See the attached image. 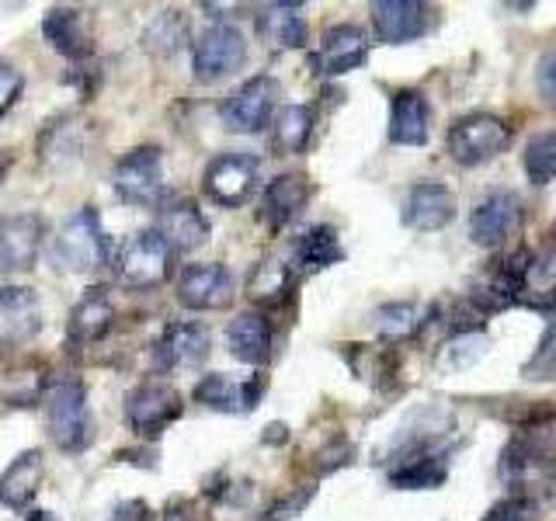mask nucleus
Returning <instances> with one entry per match:
<instances>
[{
	"label": "nucleus",
	"mask_w": 556,
	"mask_h": 521,
	"mask_svg": "<svg viewBox=\"0 0 556 521\" xmlns=\"http://www.w3.org/2000/svg\"><path fill=\"white\" fill-rule=\"evenodd\" d=\"M42 35L66 60H87L94 52L91 14L80 8H49L42 17Z\"/></svg>",
	"instance_id": "nucleus-20"
},
{
	"label": "nucleus",
	"mask_w": 556,
	"mask_h": 521,
	"mask_svg": "<svg viewBox=\"0 0 556 521\" xmlns=\"http://www.w3.org/2000/svg\"><path fill=\"white\" fill-rule=\"evenodd\" d=\"M369 35H365L358 25H334L324 31L320 49L313 52V69L320 77H341V74H352V69L365 66L369 60Z\"/></svg>",
	"instance_id": "nucleus-16"
},
{
	"label": "nucleus",
	"mask_w": 556,
	"mask_h": 521,
	"mask_svg": "<svg viewBox=\"0 0 556 521\" xmlns=\"http://www.w3.org/2000/svg\"><path fill=\"white\" fill-rule=\"evenodd\" d=\"M109 521H150V508L143 500H129V504H122V508H115Z\"/></svg>",
	"instance_id": "nucleus-42"
},
{
	"label": "nucleus",
	"mask_w": 556,
	"mask_h": 521,
	"mask_svg": "<svg viewBox=\"0 0 556 521\" xmlns=\"http://www.w3.org/2000/svg\"><path fill=\"white\" fill-rule=\"evenodd\" d=\"M501 407H491L497 421L511 424L518 431H535V428H549L556 424V399H521V396H504L494 399Z\"/></svg>",
	"instance_id": "nucleus-33"
},
{
	"label": "nucleus",
	"mask_w": 556,
	"mask_h": 521,
	"mask_svg": "<svg viewBox=\"0 0 556 521\" xmlns=\"http://www.w3.org/2000/svg\"><path fill=\"white\" fill-rule=\"evenodd\" d=\"M309 202V181L306 174H278L275 181H268L265 195H261V223L268 226L271 233L286 230V226L303 213Z\"/></svg>",
	"instance_id": "nucleus-23"
},
{
	"label": "nucleus",
	"mask_w": 556,
	"mask_h": 521,
	"mask_svg": "<svg viewBox=\"0 0 556 521\" xmlns=\"http://www.w3.org/2000/svg\"><path fill=\"white\" fill-rule=\"evenodd\" d=\"M456 195H452V188H445L442 181H417L407 199H404V219L407 230H417V233H434V230H445V226L456 219Z\"/></svg>",
	"instance_id": "nucleus-17"
},
{
	"label": "nucleus",
	"mask_w": 556,
	"mask_h": 521,
	"mask_svg": "<svg viewBox=\"0 0 556 521\" xmlns=\"http://www.w3.org/2000/svg\"><path fill=\"white\" fill-rule=\"evenodd\" d=\"M11 170V153L8 150H0V181H4V174Z\"/></svg>",
	"instance_id": "nucleus-45"
},
{
	"label": "nucleus",
	"mask_w": 556,
	"mask_h": 521,
	"mask_svg": "<svg viewBox=\"0 0 556 521\" xmlns=\"http://www.w3.org/2000/svg\"><path fill=\"white\" fill-rule=\"evenodd\" d=\"M46 240V219L39 213L0 216V271H31Z\"/></svg>",
	"instance_id": "nucleus-13"
},
{
	"label": "nucleus",
	"mask_w": 556,
	"mask_h": 521,
	"mask_svg": "<svg viewBox=\"0 0 556 521\" xmlns=\"http://www.w3.org/2000/svg\"><path fill=\"white\" fill-rule=\"evenodd\" d=\"M46 480V456L39 448L22 452L0 476V508L25 511L31 497L39 494V486Z\"/></svg>",
	"instance_id": "nucleus-24"
},
{
	"label": "nucleus",
	"mask_w": 556,
	"mask_h": 521,
	"mask_svg": "<svg viewBox=\"0 0 556 521\" xmlns=\"http://www.w3.org/2000/svg\"><path fill=\"white\" fill-rule=\"evenodd\" d=\"M42 330V303L28 285L0 289V352H17Z\"/></svg>",
	"instance_id": "nucleus-12"
},
{
	"label": "nucleus",
	"mask_w": 556,
	"mask_h": 521,
	"mask_svg": "<svg viewBox=\"0 0 556 521\" xmlns=\"http://www.w3.org/2000/svg\"><path fill=\"white\" fill-rule=\"evenodd\" d=\"M237 295V282L226 265H188L178 278V303L185 309L208 313L226 309Z\"/></svg>",
	"instance_id": "nucleus-15"
},
{
	"label": "nucleus",
	"mask_w": 556,
	"mask_h": 521,
	"mask_svg": "<svg viewBox=\"0 0 556 521\" xmlns=\"http://www.w3.org/2000/svg\"><path fill=\"white\" fill-rule=\"evenodd\" d=\"M486 330H463V334H452L445 344H442V355H439V365L445 372H463L469 365H477L483 355H486Z\"/></svg>",
	"instance_id": "nucleus-35"
},
{
	"label": "nucleus",
	"mask_w": 556,
	"mask_h": 521,
	"mask_svg": "<svg viewBox=\"0 0 556 521\" xmlns=\"http://www.w3.org/2000/svg\"><path fill=\"white\" fill-rule=\"evenodd\" d=\"M278 101V80L268 74H257L248 84H240L237 91L219 104V122L230 132L254 136L271 122Z\"/></svg>",
	"instance_id": "nucleus-7"
},
{
	"label": "nucleus",
	"mask_w": 556,
	"mask_h": 521,
	"mask_svg": "<svg viewBox=\"0 0 556 521\" xmlns=\"http://www.w3.org/2000/svg\"><path fill=\"white\" fill-rule=\"evenodd\" d=\"M431 317V309H421L414 303H387L372 313V323H376V334L390 344L400 341H410L417 330H421Z\"/></svg>",
	"instance_id": "nucleus-32"
},
{
	"label": "nucleus",
	"mask_w": 556,
	"mask_h": 521,
	"mask_svg": "<svg viewBox=\"0 0 556 521\" xmlns=\"http://www.w3.org/2000/svg\"><path fill=\"white\" fill-rule=\"evenodd\" d=\"M243 63H248V39L230 22L208 25L195 39V49H191V69H195L199 84H216L230 77Z\"/></svg>",
	"instance_id": "nucleus-4"
},
{
	"label": "nucleus",
	"mask_w": 556,
	"mask_h": 521,
	"mask_svg": "<svg viewBox=\"0 0 556 521\" xmlns=\"http://www.w3.org/2000/svg\"><path fill=\"white\" fill-rule=\"evenodd\" d=\"M521 170L526 178L543 188L556 178V132H539L526 143V153H521Z\"/></svg>",
	"instance_id": "nucleus-36"
},
{
	"label": "nucleus",
	"mask_w": 556,
	"mask_h": 521,
	"mask_svg": "<svg viewBox=\"0 0 556 521\" xmlns=\"http://www.w3.org/2000/svg\"><path fill=\"white\" fill-rule=\"evenodd\" d=\"M292 292V268L282 265L278 257L257 260L254 271L248 275V300L257 306H278L286 303Z\"/></svg>",
	"instance_id": "nucleus-31"
},
{
	"label": "nucleus",
	"mask_w": 556,
	"mask_h": 521,
	"mask_svg": "<svg viewBox=\"0 0 556 521\" xmlns=\"http://www.w3.org/2000/svg\"><path fill=\"white\" fill-rule=\"evenodd\" d=\"M265 442H286V424H271L265 431Z\"/></svg>",
	"instance_id": "nucleus-44"
},
{
	"label": "nucleus",
	"mask_w": 556,
	"mask_h": 521,
	"mask_svg": "<svg viewBox=\"0 0 556 521\" xmlns=\"http://www.w3.org/2000/svg\"><path fill=\"white\" fill-rule=\"evenodd\" d=\"M261 396H265V376L254 379H230L226 372H208L202 376V382L195 386V399L208 410L219 414H251Z\"/></svg>",
	"instance_id": "nucleus-19"
},
{
	"label": "nucleus",
	"mask_w": 556,
	"mask_h": 521,
	"mask_svg": "<svg viewBox=\"0 0 556 521\" xmlns=\"http://www.w3.org/2000/svg\"><path fill=\"white\" fill-rule=\"evenodd\" d=\"M208 230H213V226H208L205 213L191 199H174L161 208V216H156V233L167 240V247L174 254L199 251Z\"/></svg>",
	"instance_id": "nucleus-22"
},
{
	"label": "nucleus",
	"mask_w": 556,
	"mask_h": 521,
	"mask_svg": "<svg viewBox=\"0 0 556 521\" xmlns=\"http://www.w3.org/2000/svg\"><path fill=\"white\" fill-rule=\"evenodd\" d=\"M439 25V8L421 4V0H376L372 4V28L379 42L407 46L425 39Z\"/></svg>",
	"instance_id": "nucleus-11"
},
{
	"label": "nucleus",
	"mask_w": 556,
	"mask_h": 521,
	"mask_svg": "<svg viewBox=\"0 0 556 521\" xmlns=\"http://www.w3.org/2000/svg\"><path fill=\"white\" fill-rule=\"evenodd\" d=\"M535 313H556V230L529 257L526 303Z\"/></svg>",
	"instance_id": "nucleus-26"
},
{
	"label": "nucleus",
	"mask_w": 556,
	"mask_h": 521,
	"mask_svg": "<svg viewBox=\"0 0 556 521\" xmlns=\"http://www.w3.org/2000/svg\"><path fill=\"white\" fill-rule=\"evenodd\" d=\"M226 344L230 355L243 365H265L271 358V323L261 313H240L226 327Z\"/></svg>",
	"instance_id": "nucleus-27"
},
{
	"label": "nucleus",
	"mask_w": 556,
	"mask_h": 521,
	"mask_svg": "<svg viewBox=\"0 0 556 521\" xmlns=\"http://www.w3.org/2000/svg\"><path fill=\"white\" fill-rule=\"evenodd\" d=\"M511 139H515V132L501 115L469 112V115H459L448 126L445 147H448V156L459 167H480V164H491L497 153L508 150Z\"/></svg>",
	"instance_id": "nucleus-2"
},
{
	"label": "nucleus",
	"mask_w": 556,
	"mask_h": 521,
	"mask_svg": "<svg viewBox=\"0 0 556 521\" xmlns=\"http://www.w3.org/2000/svg\"><path fill=\"white\" fill-rule=\"evenodd\" d=\"M213 352V334L202 323H167L161 341L153 344V369L174 372V369H199Z\"/></svg>",
	"instance_id": "nucleus-14"
},
{
	"label": "nucleus",
	"mask_w": 556,
	"mask_h": 521,
	"mask_svg": "<svg viewBox=\"0 0 556 521\" xmlns=\"http://www.w3.org/2000/svg\"><path fill=\"white\" fill-rule=\"evenodd\" d=\"M112 185H115V195L126 205L150 208V205L161 202V195H164V153H161V147L129 150L115 164Z\"/></svg>",
	"instance_id": "nucleus-5"
},
{
	"label": "nucleus",
	"mask_w": 556,
	"mask_h": 521,
	"mask_svg": "<svg viewBox=\"0 0 556 521\" xmlns=\"http://www.w3.org/2000/svg\"><path fill=\"white\" fill-rule=\"evenodd\" d=\"M292 257H295V268H300L303 275H313V271H324L330 265H338V260H344V247H341L338 230H334V226H327V223L309 226V230L295 240Z\"/></svg>",
	"instance_id": "nucleus-28"
},
{
	"label": "nucleus",
	"mask_w": 556,
	"mask_h": 521,
	"mask_svg": "<svg viewBox=\"0 0 556 521\" xmlns=\"http://www.w3.org/2000/svg\"><path fill=\"white\" fill-rule=\"evenodd\" d=\"M300 4H271L257 14V28L261 35L275 46V49H303L306 46V17L300 14Z\"/></svg>",
	"instance_id": "nucleus-30"
},
{
	"label": "nucleus",
	"mask_w": 556,
	"mask_h": 521,
	"mask_svg": "<svg viewBox=\"0 0 556 521\" xmlns=\"http://www.w3.org/2000/svg\"><path fill=\"white\" fill-rule=\"evenodd\" d=\"M521 216H526V208H521V199L515 191H491V195L477 202L473 216H469V240L483 251H497L508 243V237L521 230Z\"/></svg>",
	"instance_id": "nucleus-10"
},
{
	"label": "nucleus",
	"mask_w": 556,
	"mask_h": 521,
	"mask_svg": "<svg viewBox=\"0 0 556 521\" xmlns=\"http://www.w3.org/2000/svg\"><path fill=\"white\" fill-rule=\"evenodd\" d=\"M257 170H261V161L254 153H219L208 161L202 174V188L216 205L237 208L254 195Z\"/></svg>",
	"instance_id": "nucleus-8"
},
{
	"label": "nucleus",
	"mask_w": 556,
	"mask_h": 521,
	"mask_svg": "<svg viewBox=\"0 0 556 521\" xmlns=\"http://www.w3.org/2000/svg\"><path fill=\"white\" fill-rule=\"evenodd\" d=\"M271 147L275 153H303L309 147V136L313 126H317V112L309 104H282L275 115H271Z\"/></svg>",
	"instance_id": "nucleus-29"
},
{
	"label": "nucleus",
	"mask_w": 556,
	"mask_h": 521,
	"mask_svg": "<svg viewBox=\"0 0 556 521\" xmlns=\"http://www.w3.org/2000/svg\"><path fill=\"white\" fill-rule=\"evenodd\" d=\"M191 504H185V500H170L167 504V511H164V521H191Z\"/></svg>",
	"instance_id": "nucleus-43"
},
{
	"label": "nucleus",
	"mask_w": 556,
	"mask_h": 521,
	"mask_svg": "<svg viewBox=\"0 0 556 521\" xmlns=\"http://www.w3.org/2000/svg\"><path fill=\"white\" fill-rule=\"evenodd\" d=\"M313 491H317V486H313V483L300 486V494L292 491L289 497H282V500H278L275 508H268V514L261 518V521H289V518H295V514H300V511L306 508V504H309Z\"/></svg>",
	"instance_id": "nucleus-39"
},
{
	"label": "nucleus",
	"mask_w": 556,
	"mask_h": 521,
	"mask_svg": "<svg viewBox=\"0 0 556 521\" xmlns=\"http://www.w3.org/2000/svg\"><path fill=\"white\" fill-rule=\"evenodd\" d=\"M521 376L529 382H556V320L546 327V334L539 338L529 361L521 365Z\"/></svg>",
	"instance_id": "nucleus-37"
},
{
	"label": "nucleus",
	"mask_w": 556,
	"mask_h": 521,
	"mask_svg": "<svg viewBox=\"0 0 556 521\" xmlns=\"http://www.w3.org/2000/svg\"><path fill=\"white\" fill-rule=\"evenodd\" d=\"M185 399L181 393L167 386V382H139L126 396V421L139 439H161L164 428H170L181 417Z\"/></svg>",
	"instance_id": "nucleus-6"
},
{
	"label": "nucleus",
	"mask_w": 556,
	"mask_h": 521,
	"mask_svg": "<svg viewBox=\"0 0 556 521\" xmlns=\"http://www.w3.org/2000/svg\"><path fill=\"white\" fill-rule=\"evenodd\" d=\"M390 143L425 147L431 139V101L417 87H404L390 98Z\"/></svg>",
	"instance_id": "nucleus-21"
},
{
	"label": "nucleus",
	"mask_w": 556,
	"mask_h": 521,
	"mask_svg": "<svg viewBox=\"0 0 556 521\" xmlns=\"http://www.w3.org/2000/svg\"><path fill=\"white\" fill-rule=\"evenodd\" d=\"M115 323V303L109 289H87L80 295V303L70 309V323H66V347L70 352H84V347L98 344Z\"/></svg>",
	"instance_id": "nucleus-18"
},
{
	"label": "nucleus",
	"mask_w": 556,
	"mask_h": 521,
	"mask_svg": "<svg viewBox=\"0 0 556 521\" xmlns=\"http://www.w3.org/2000/svg\"><path fill=\"white\" fill-rule=\"evenodd\" d=\"M448 480V452L431 448L417 452V456L396 459L390 466V486L396 491H439Z\"/></svg>",
	"instance_id": "nucleus-25"
},
{
	"label": "nucleus",
	"mask_w": 556,
	"mask_h": 521,
	"mask_svg": "<svg viewBox=\"0 0 556 521\" xmlns=\"http://www.w3.org/2000/svg\"><path fill=\"white\" fill-rule=\"evenodd\" d=\"M174 251L156 230L136 233L118 257V278L126 289H156L167 282Z\"/></svg>",
	"instance_id": "nucleus-9"
},
{
	"label": "nucleus",
	"mask_w": 556,
	"mask_h": 521,
	"mask_svg": "<svg viewBox=\"0 0 556 521\" xmlns=\"http://www.w3.org/2000/svg\"><path fill=\"white\" fill-rule=\"evenodd\" d=\"M535 91L549 109H556V49H549L535 66Z\"/></svg>",
	"instance_id": "nucleus-41"
},
{
	"label": "nucleus",
	"mask_w": 556,
	"mask_h": 521,
	"mask_svg": "<svg viewBox=\"0 0 556 521\" xmlns=\"http://www.w3.org/2000/svg\"><path fill=\"white\" fill-rule=\"evenodd\" d=\"M22 91H25V77L17 74L14 66L0 63V118H4L14 109L17 98H22Z\"/></svg>",
	"instance_id": "nucleus-40"
},
{
	"label": "nucleus",
	"mask_w": 556,
	"mask_h": 521,
	"mask_svg": "<svg viewBox=\"0 0 556 521\" xmlns=\"http://www.w3.org/2000/svg\"><path fill=\"white\" fill-rule=\"evenodd\" d=\"M46 421L56 448L63 452H84L94 439L91 407H87V390L74 376H60L46 382Z\"/></svg>",
	"instance_id": "nucleus-1"
},
{
	"label": "nucleus",
	"mask_w": 556,
	"mask_h": 521,
	"mask_svg": "<svg viewBox=\"0 0 556 521\" xmlns=\"http://www.w3.org/2000/svg\"><path fill=\"white\" fill-rule=\"evenodd\" d=\"M188 39V17L181 11H164L156 14L143 31V46L153 56H174Z\"/></svg>",
	"instance_id": "nucleus-34"
},
{
	"label": "nucleus",
	"mask_w": 556,
	"mask_h": 521,
	"mask_svg": "<svg viewBox=\"0 0 556 521\" xmlns=\"http://www.w3.org/2000/svg\"><path fill=\"white\" fill-rule=\"evenodd\" d=\"M28 521H60V518H56V514H49V511H31Z\"/></svg>",
	"instance_id": "nucleus-46"
},
{
	"label": "nucleus",
	"mask_w": 556,
	"mask_h": 521,
	"mask_svg": "<svg viewBox=\"0 0 556 521\" xmlns=\"http://www.w3.org/2000/svg\"><path fill=\"white\" fill-rule=\"evenodd\" d=\"M56 260L60 268L70 275H87L104 268L109 260V240H104L101 219L91 205H84L80 213H74L56 237Z\"/></svg>",
	"instance_id": "nucleus-3"
},
{
	"label": "nucleus",
	"mask_w": 556,
	"mask_h": 521,
	"mask_svg": "<svg viewBox=\"0 0 556 521\" xmlns=\"http://www.w3.org/2000/svg\"><path fill=\"white\" fill-rule=\"evenodd\" d=\"M535 518H539V500L532 494H511L483 514V521H535Z\"/></svg>",
	"instance_id": "nucleus-38"
}]
</instances>
